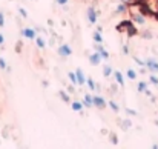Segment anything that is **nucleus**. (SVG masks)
Here are the masks:
<instances>
[{
	"instance_id": "nucleus-1",
	"label": "nucleus",
	"mask_w": 158,
	"mask_h": 149,
	"mask_svg": "<svg viewBox=\"0 0 158 149\" xmlns=\"http://www.w3.org/2000/svg\"><path fill=\"white\" fill-rule=\"evenodd\" d=\"M22 36H23L25 39H28V40H35V39H37V32H35V29H32V28H23V29H22Z\"/></svg>"
},
{
	"instance_id": "nucleus-2",
	"label": "nucleus",
	"mask_w": 158,
	"mask_h": 149,
	"mask_svg": "<svg viewBox=\"0 0 158 149\" xmlns=\"http://www.w3.org/2000/svg\"><path fill=\"white\" fill-rule=\"evenodd\" d=\"M97 19H98V14H97L95 8H94V6H89V8H88V20H89V23L95 25V23H97Z\"/></svg>"
},
{
	"instance_id": "nucleus-3",
	"label": "nucleus",
	"mask_w": 158,
	"mask_h": 149,
	"mask_svg": "<svg viewBox=\"0 0 158 149\" xmlns=\"http://www.w3.org/2000/svg\"><path fill=\"white\" fill-rule=\"evenodd\" d=\"M146 68L151 71V74H155V72H158V62L154 58L146 60Z\"/></svg>"
},
{
	"instance_id": "nucleus-4",
	"label": "nucleus",
	"mask_w": 158,
	"mask_h": 149,
	"mask_svg": "<svg viewBox=\"0 0 158 149\" xmlns=\"http://www.w3.org/2000/svg\"><path fill=\"white\" fill-rule=\"evenodd\" d=\"M102 58H103V57H102V54H100V52H97V51H95L94 54H91V55H89V62H91V63H92L94 66L100 65Z\"/></svg>"
},
{
	"instance_id": "nucleus-5",
	"label": "nucleus",
	"mask_w": 158,
	"mask_h": 149,
	"mask_svg": "<svg viewBox=\"0 0 158 149\" xmlns=\"http://www.w3.org/2000/svg\"><path fill=\"white\" fill-rule=\"evenodd\" d=\"M58 54H60L61 57H69V55L72 54V49H71L69 45H61V46L58 48Z\"/></svg>"
},
{
	"instance_id": "nucleus-6",
	"label": "nucleus",
	"mask_w": 158,
	"mask_h": 149,
	"mask_svg": "<svg viewBox=\"0 0 158 149\" xmlns=\"http://www.w3.org/2000/svg\"><path fill=\"white\" fill-rule=\"evenodd\" d=\"M132 20H134V23H137V25H144V23H146L144 15H143V14H138V12H132Z\"/></svg>"
},
{
	"instance_id": "nucleus-7",
	"label": "nucleus",
	"mask_w": 158,
	"mask_h": 149,
	"mask_svg": "<svg viewBox=\"0 0 158 149\" xmlns=\"http://www.w3.org/2000/svg\"><path fill=\"white\" fill-rule=\"evenodd\" d=\"M106 104H107V103L105 101V99H103V97H100V96H95V97H94V106H95V108L103 109Z\"/></svg>"
},
{
	"instance_id": "nucleus-8",
	"label": "nucleus",
	"mask_w": 158,
	"mask_h": 149,
	"mask_svg": "<svg viewBox=\"0 0 158 149\" xmlns=\"http://www.w3.org/2000/svg\"><path fill=\"white\" fill-rule=\"evenodd\" d=\"M75 74H77V80H78V85H80V86L86 85V80H88V79L85 77V74H83V71H81L80 68H78V69L75 71Z\"/></svg>"
},
{
	"instance_id": "nucleus-9",
	"label": "nucleus",
	"mask_w": 158,
	"mask_h": 149,
	"mask_svg": "<svg viewBox=\"0 0 158 149\" xmlns=\"http://www.w3.org/2000/svg\"><path fill=\"white\" fill-rule=\"evenodd\" d=\"M95 51H97V52H100V54H102V57H103L105 60H107V58H109V52H107V51L103 48V43H97Z\"/></svg>"
},
{
	"instance_id": "nucleus-10",
	"label": "nucleus",
	"mask_w": 158,
	"mask_h": 149,
	"mask_svg": "<svg viewBox=\"0 0 158 149\" xmlns=\"http://www.w3.org/2000/svg\"><path fill=\"white\" fill-rule=\"evenodd\" d=\"M83 104H85L86 108H92V106H94V97L89 96V94H86L85 99H83Z\"/></svg>"
},
{
	"instance_id": "nucleus-11",
	"label": "nucleus",
	"mask_w": 158,
	"mask_h": 149,
	"mask_svg": "<svg viewBox=\"0 0 158 149\" xmlns=\"http://www.w3.org/2000/svg\"><path fill=\"white\" fill-rule=\"evenodd\" d=\"M114 77H115V80H117V83H118L120 86H124V77H123V74H121L120 71H115V72H114Z\"/></svg>"
},
{
	"instance_id": "nucleus-12",
	"label": "nucleus",
	"mask_w": 158,
	"mask_h": 149,
	"mask_svg": "<svg viewBox=\"0 0 158 149\" xmlns=\"http://www.w3.org/2000/svg\"><path fill=\"white\" fill-rule=\"evenodd\" d=\"M71 106H72V109H74V111H77V112H81L85 104H83L81 101H72V103H71Z\"/></svg>"
},
{
	"instance_id": "nucleus-13",
	"label": "nucleus",
	"mask_w": 158,
	"mask_h": 149,
	"mask_svg": "<svg viewBox=\"0 0 158 149\" xmlns=\"http://www.w3.org/2000/svg\"><path fill=\"white\" fill-rule=\"evenodd\" d=\"M102 34H103V32H100V31H95V32H94L92 39H94L95 43H103V36H102Z\"/></svg>"
},
{
	"instance_id": "nucleus-14",
	"label": "nucleus",
	"mask_w": 158,
	"mask_h": 149,
	"mask_svg": "<svg viewBox=\"0 0 158 149\" xmlns=\"http://www.w3.org/2000/svg\"><path fill=\"white\" fill-rule=\"evenodd\" d=\"M103 74H105V77H110V75L114 74V69H112V66L105 65V66H103Z\"/></svg>"
},
{
	"instance_id": "nucleus-15",
	"label": "nucleus",
	"mask_w": 158,
	"mask_h": 149,
	"mask_svg": "<svg viewBox=\"0 0 158 149\" xmlns=\"http://www.w3.org/2000/svg\"><path fill=\"white\" fill-rule=\"evenodd\" d=\"M35 43H37V46H39L40 49H45V48H46V42L43 40V37H39V36H37V39H35Z\"/></svg>"
},
{
	"instance_id": "nucleus-16",
	"label": "nucleus",
	"mask_w": 158,
	"mask_h": 149,
	"mask_svg": "<svg viewBox=\"0 0 158 149\" xmlns=\"http://www.w3.org/2000/svg\"><path fill=\"white\" fill-rule=\"evenodd\" d=\"M68 77H69V80H71V83H72L74 86L78 85V80H77V74H75V72H68Z\"/></svg>"
},
{
	"instance_id": "nucleus-17",
	"label": "nucleus",
	"mask_w": 158,
	"mask_h": 149,
	"mask_svg": "<svg viewBox=\"0 0 158 149\" xmlns=\"http://www.w3.org/2000/svg\"><path fill=\"white\" fill-rule=\"evenodd\" d=\"M107 104H109V108H110V109H112L114 112H118V111H120V106H118V104H117V103H115L114 100L107 101Z\"/></svg>"
},
{
	"instance_id": "nucleus-18",
	"label": "nucleus",
	"mask_w": 158,
	"mask_h": 149,
	"mask_svg": "<svg viewBox=\"0 0 158 149\" xmlns=\"http://www.w3.org/2000/svg\"><path fill=\"white\" fill-rule=\"evenodd\" d=\"M86 85H88V86H89V89H92V91H94V89H97V85H95V82H94L91 77L86 80Z\"/></svg>"
},
{
	"instance_id": "nucleus-19",
	"label": "nucleus",
	"mask_w": 158,
	"mask_h": 149,
	"mask_svg": "<svg viewBox=\"0 0 158 149\" xmlns=\"http://www.w3.org/2000/svg\"><path fill=\"white\" fill-rule=\"evenodd\" d=\"M137 88H138V92H144V91L148 89V83H146V82H140Z\"/></svg>"
},
{
	"instance_id": "nucleus-20",
	"label": "nucleus",
	"mask_w": 158,
	"mask_h": 149,
	"mask_svg": "<svg viewBox=\"0 0 158 149\" xmlns=\"http://www.w3.org/2000/svg\"><path fill=\"white\" fill-rule=\"evenodd\" d=\"M126 75H127L131 80H135V79H137V72H135L134 69H127V74H126Z\"/></svg>"
},
{
	"instance_id": "nucleus-21",
	"label": "nucleus",
	"mask_w": 158,
	"mask_h": 149,
	"mask_svg": "<svg viewBox=\"0 0 158 149\" xmlns=\"http://www.w3.org/2000/svg\"><path fill=\"white\" fill-rule=\"evenodd\" d=\"M124 11H126V3H121L117 6V14H123Z\"/></svg>"
},
{
	"instance_id": "nucleus-22",
	"label": "nucleus",
	"mask_w": 158,
	"mask_h": 149,
	"mask_svg": "<svg viewBox=\"0 0 158 149\" xmlns=\"http://www.w3.org/2000/svg\"><path fill=\"white\" fill-rule=\"evenodd\" d=\"M0 69H8V65H6V60L3 58V57H0Z\"/></svg>"
},
{
	"instance_id": "nucleus-23",
	"label": "nucleus",
	"mask_w": 158,
	"mask_h": 149,
	"mask_svg": "<svg viewBox=\"0 0 158 149\" xmlns=\"http://www.w3.org/2000/svg\"><path fill=\"white\" fill-rule=\"evenodd\" d=\"M58 94H60V97H61V100H64V101H69V96H68V94H66V92H64V91H60V92H58Z\"/></svg>"
},
{
	"instance_id": "nucleus-24",
	"label": "nucleus",
	"mask_w": 158,
	"mask_h": 149,
	"mask_svg": "<svg viewBox=\"0 0 158 149\" xmlns=\"http://www.w3.org/2000/svg\"><path fill=\"white\" fill-rule=\"evenodd\" d=\"M19 12H20V15H22L23 19H28V12H26L25 8H19Z\"/></svg>"
},
{
	"instance_id": "nucleus-25",
	"label": "nucleus",
	"mask_w": 158,
	"mask_h": 149,
	"mask_svg": "<svg viewBox=\"0 0 158 149\" xmlns=\"http://www.w3.org/2000/svg\"><path fill=\"white\" fill-rule=\"evenodd\" d=\"M151 83H152V85H155V86H158V77L157 75L151 74Z\"/></svg>"
},
{
	"instance_id": "nucleus-26",
	"label": "nucleus",
	"mask_w": 158,
	"mask_h": 149,
	"mask_svg": "<svg viewBox=\"0 0 158 149\" xmlns=\"http://www.w3.org/2000/svg\"><path fill=\"white\" fill-rule=\"evenodd\" d=\"M134 60H135V63H137V65H140V66H146V62L140 60L138 57H134Z\"/></svg>"
},
{
	"instance_id": "nucleus-27",
	"label": "nucleus",
	"mask_w": 158,
	"mask_h": 149,
	"mask_svg": "<svg viewBox=\"0 0 158 149\" xmlns=\"http://www.w3.org/2000/svg\"><path fill=\"white\" fill-rule=\"evenodd\" d=\"M5 26V15H3V12L0 11V28H3Z\"/></svg>"
},
{
	"instance_id": "nucleus-28",
	"label": "nucleus",
	"mask_w": 158,
	"mask_h": 149,
	"mask_svg": "<svg viewBox=\"0 0 158 149\" xmlns=\"http://www.w3.org/2000/svg\"><path fill=\"white\" fill-rule=\"evenodd\" d=\"M55 2H57L58 5H61V6H64V5H68V2H69V0H55Z\"/></svg>"
},
{
	"instance_id": "nucleus-29",
	"label": "nucleus",
	"mask_w": 158,
	"mask_h": 149,
	"mask_svg": "<svg viewBox=\"0 0 158 149\" xmlns=\"http://www.w3.org/2000/svg\"><path fill=\"white\" fill-rule=\"evenodd\" d=\"M126 112H127L129 115H137V112H135L134 109H126Z\"/></svg>"
},
{
	"instance_id": "nucleus-30",
	"label": "nucleus",
	"mask_w": 158,
	"mask_h": 149,
	"mask_svg": "<svg viewBox=\"0 0 158 149\" xmlns=\"http://www.w3.org/2000/svg\"><path fill=\"white\" fill-rule=\"evenodd\" d=\"M5 43V37H3V34L0 32V45H3Z\"/></svg>"
},
{
	"instance_id": "nucleus-31",
	"label": "nucleus",
	"mask_w": 158,
	"mask_h": 149,
	"mask_svg": "<svg viewBox=\"0 0 158 149\" xmlns=\"http://www.w3.org/2000/svg\"><path fill=\"white\" fill-rule=\"evenodd\" d=\"M144 94H146V96H149V97H152V92H151L149 89H146V91H144Z\"/></svg>"
},
{
	"instance_id": "nucleus-32",
	"label": "nucleus",
	"mask_w": 158,
	"mask_h": 149,
	"mask_svg": "<svg viewBox=\"0 0 158 149\" xmlns=\"http://www.w3.org/2000/svg\"><path fill=\"white\" fill-rule=\"evenodd\" d=\"M123 52H124V54H129V48H127V46H124V48H123Z\"/></svg>"
},
{
	"instance_id": "nucleus-33",
	"label": "nucleus",
	"mask_w": 158,
	"mask_h": 149,
	"mask_svg": "<svg viewBox=\"0 0 158 149\" xmlns=\"http://www.w3.org/2000/svg\"><path fill=\"white\" fill-rule=\"evenodd\" d=\"M110 140H112V143H118V140H117V137H110Z\"/></svg>"
},
{
	"instance_id": "nucleus-34",
	"label": "nucleus",
	"mask_w": 158,
	"mask_h": 149,
	"mask_svg": "<svg viewBox=\"0 0 158 149\" xmlns=\"http://www.w3.org/2000/svg\"><path fill=\"white\" fill-rule=\"evenodd\" d=\"M120 2H121V3H127L129 0H120Z\"/></svg>"
},
{
	"instance_id": "nucleus-35",
	"label": "nucleus",
	"mask_w": 158,
	"mask_h": 149,
	"mask_svg": "<svg viewBox=\"0 0 158 149\" xmlns=\"http://www.w3.org/2000/svg\"><path fill=\"white\" fill-rule=\"evenodd\" d=\"M152 149H158V145H154V146H152Z\"/></svg>"
}]
</instances>
